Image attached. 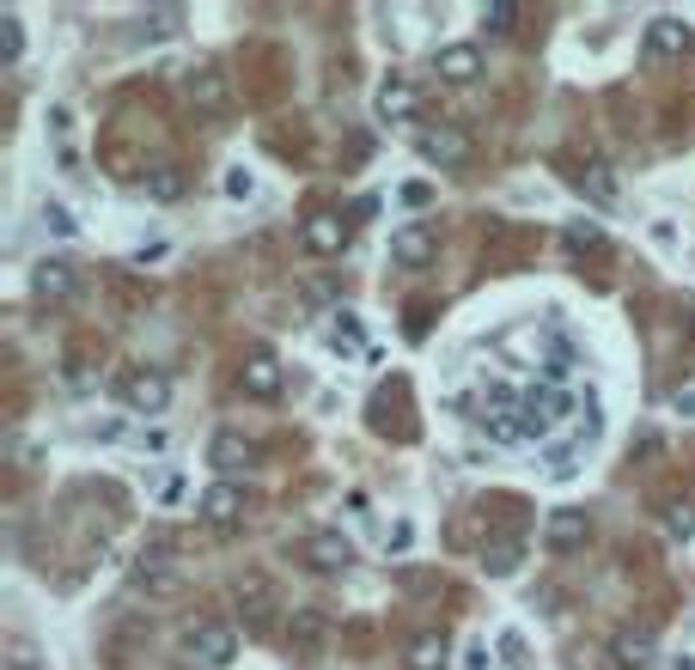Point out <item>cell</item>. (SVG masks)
I'll list each match as a JSON object with an SVG mask.
<instances>
[{
    "label": "cell",
    "mask_w": 695,
    "mask_h": 670,
    "mask_svg": "<svg viewBox=\"0 0 695 670\" xmlns=\"http://www.w3.org/2000/svg\"><path fill=\"white\" fill-rule=\"evenodd\" d=\"M184 652L196 658L202 670H226L238 658V634L226 622H189L184 628Z\"/></svg>",
    "instance_id": "6da1fadb"
},
{
    "label": "cell",
    "mask_w": 695,
    "mask_h": 670,
    "mask_svg": "<svg viewBox=\"0 0 695 670\" xmlns=\"http://www.w3.org/2000/svg\"><path fill=\"white\" fill-rule=\"evenodd\" d=\"M134 592H146V597H177L184 592V567L171 561V549L159 542V549H146L141 561H134Z\"/></svg>",
    "instance_id": "7a4b0ae2"
},
{
    "label": "cell",
    "mask_w": 695,
    "mask_h": 670,
    "mask_svg": "<svg viewBox=\"0 0 695 670\" xmlns=\"http://www.w3.org/2000/svg\"><path fill=\"white\" fill-rule=\"evenodd\" d=\"M415 153L427 158V165H439V172H464V165H470V134L452 129V122H439V129L415 134Z\"/></svg>",
    "instance_id": "3957f363"
},
{
    "label": "cell",
    "mask_w": 695,
    "mask_h": 670,
    "mask_svg": "<svg viewBox=\"0 0 695 670\" xmlns=\"http://www.w3.org/2000/svg\"><path fill=\"white\" fill-rule=\"evenodd\" d=\"M117 396L134 408V415H165L171 378H165V372H153V366H134V372H122V378H117Z\"/></svg>",
    "instance_id": "277c9868"
},
{
    "label": "cell",
    "mask_w": 695,
    "mask_h": 670,
    "mask_svg": "<svg viewBox=\"0 0 695 670\" xmlns=\"http://www.w3.org/2000/svg\"><path fill=\"white\" fill-rule=\"evenodd\" d=\"M300 561L312 567V573H348V567H355V542L341 537V530H312V537L300 542Z\"/></svg>",
    "instance_id": "5b68a950"
},
{
    "label": "cell",
    "mask_w": 695,
    "mask_h": 670,
    "mask_svg": "<svg viewBox=\"0 0 695 670\" xmlns=\"http://www.w3.org/2000/svg\"><path fill=\"white\" fill-rule=\"evenodd\" d=\"M202 525H214V530H238L245 525V487L238 482H214L208 494H202Z\"/></svg>",
    "instance_id": "8992f818"
},
{
    "label": "cell",
    "mask_w": 695,
    "mask_h": 670,
    "mask_svg": "<svg viewBox=\"0 0 695 670\" xmlns=\"http://www.w3.org/2000/svg\"><path fill=\"white\" fill-rule=\"evenodd\" d=\"M238 384H245V396H257V403H275L281 396V360L269 354V348H250L245 366H238Z\"/></svg>",
    "instance_id": "52a82bcc"
},
{
    "label": "cell",
    "mask_w": 695,
    "mask_h": 670,
    "mask_svg": "<svg viewBox=\"0 0 695 670\" xmlns=\"http://www.w3.org/2000/svg\"><path fill=\"white\" fill-rule=\"evenodd\" d=\"M348 232H355V226L341 220V213H312V220L300 226V244L312 250V256H336V250L348 244Z\"/></svg>",
    "instance_id": "ba28073f"
},
{
    "label": "cell",
    "mask_w": 695,
    "mask_h": 670,
    "mask_svg": "<svg viewBox=\"0 0 695 670\" xmlns=\"http://www.w3.org/2000/svg\"><path fill=\"white\" fill-rule=\"evenodd\" d=\"M543 542H550L555 554H574L591 542V518L574 513V506H562V513H550V530H543Z\"/></svg>",
    "instance_id": "9c48e42d"
},
{
    "label": "cell",
    "mask_w": 695,
    "mask_h": 670,
    "mask_svg": "<svg viewBox=\"0 0 695 670\" xmlns=\"http://www.w3.org/2000/svg\"><path fill=\"white\" fill-rule=\"evenodd\" d=\"M74 263H55V256H43L37 268H31V293H37L43 305H62V299H74Z\"/></svg>",
    "instance_id": "30bf717a"
},
{
    "label": "cell",
    "mask_w": 695,
    "mask_h": 670,
    "mask_svg": "<svg viewBox=\"0 0 695 670\" xmlns=\"http://www.w3.org/2000/svg\"><path fill=\"white\" fill-rule=\"evenodd\" d=\"M610 658H617L622 670H647V664L659 658V640H653L647 628H622L617 640H610Z\"/></svg>",
    "instance_id": "8fae6325"
},
{
    "label": "cell",
    "mask_w": 695,
    "mask_h": 670,
    "mask_svg": "<svg viewBox=\"0 0 695 670\" xmlns=\"http://www.w3.org/2000/svg\"><path fill=\"white\" fill-rule=\"evenodd\" d=\"M433 67H439V79H452V86H470V79H482V55H476V43H446Z\"/></svg>",
    "instance_id": "7c38bea8"
},
{
    "label": "cell",
    "mask_w": 695,
    "mask_h": 670,
    "mask_svg": "<svg viewBox=\"0 0 695 670\" xmlns=\"http://www.w3.org/2000/svg\"><path fill=\"white\" fill-rule=\"evenodd\" d=\"M391 263H403V268L433 263V232L427 226H397L391 232Z\"/></svg>",
    "instance_id": "4fadbf2b"
},
{
    "label": "cell",
    "mask_w": 695,
    "mask_h": 670,
    "mask_svg": "<svg viewBox=\"0 0 695 670\" xmlns=\"http://www.w3.org/2000/svg\"><path fill=\"white\" fill-rule=\"evenodd\" d=\"M250 458H257V446H250L245 433H232V427H220V433L208 439V463H214V470H226V475L245 470Z\"/></svg>",
    "instance_id": "5bb4252c"
},
{
    "label": "cell",
    "mask_w": 695,
    "mask_h": 670,
    "mask_svg": "<svg viewBox=\"0 0 695 670\" xmlns=\"http://www.w3.org/2000/svg\"><path fill=\"white\" fill-rule=\"evenodd\" d=\"M415 105H421V98H415V86H409V79H384V86H379V98H372V110H379V122H403V117H415Z\"/></svg>",
    "instance_id": "9a60e30c"
},
{
    "label": "cell",
    "mask_w": 695,
    "mask_h": 670,
    "mask_svg": "<svg viewBox=\"0 0 695 670\" xmlns=\"http://www.w3.org/2000/svg\"><path fill=\"white\" fill-rule=\"evenodd\" d=\"M689 50V25L683 19H653L647 25V55H683Z\"/></svg>",
    "instance_id": "2e32d148"
},
{
    "label": "cell",
    "mask_w": 695,
    "mask_h": 670,
    "mask_svg": "<svg viewBox=\"0 0 695 670\" xmlns=\"http://www.w3.org/2000/svg\"><path fill=\"white\" fill-rule=\"evenodd\" d=\"M141 184H146V196H153V201H177V196H184V172H177V165H171V158H159V165H146V177H141Z\"/></svg>",
    "instance_id": "e0dca14e"
},
{
    "label": "cell",
    "mask_w": 695,
    "mask_h": 670,
    "mask_svg": "<svg viewBox=\"0 0 695 670\" xmlns=\"http://www.w3.org/2000/svg\"><path fill=\"white\" fill-rule=\"evenodd\" d=\"M446 634H415V640H409V670H446Z\"/></svg>",
    "instance_id": "ac0fdd59"
},
{
    "label": "cell",
    "mask_w": 695,
    "mask_h": 670,
    "mask_svg": "<svg viewBox=\"0 0 695 670\" xmlns=\"http://www.w3.org/2000/svg\"><path fill=\"white\" fill-rule=\"evenodd\" d=\"M184 92H189V105H202V110H220V105H226V79L214 74V67H196V74L184 79Z\"/></svg>",
    "instance_id": "d6986e66"
},
{
    "label": "cell",
    "mask_w": 695,
    "mask_h": 670,
    "mask_svg": "<svg viewBox=\"0 0 695 670\" xmlns=\"http://www.w3.org/2000/svg\"><path fill=\"white\" fill-rule=\"evenodd\" d=\"M519 561H525V542H519V537H500V542H488V549H482V567L495 579L519 573Z\"/></svg>",
    "instance_id": "ffe728a7"
},
{
    "label": "cell",
    "mask_w": 695,
    "mask_h": 670,
    "mask_svg": "<svg viewBox=\"0 0 695 670\" xmlns=\"http://www.w3.org/2000/svg\"><path fill=\"white\" fill-rule=\"evenodd\" d=\"M317 640H324V616H317V609H300L293 628H287V646H293V652H312Z\"/></svg>",
    "instance_id": "44dd1931"
},
{
    "label": "cell",
    "mask_w": 695,
    "mask_h": 670,
    "mask_svg": "<svg viewBox=\"0 0 695 670\" xmlns=\"http://www.w3.org/2000/svg\"><path fill=\"white\" fill-rule=\"evenodd\" d=\"M238 597L250 604V622H263V616H269V604H275V592H269V579H245V585H238Z\"/></svg>",
    "instance_id": "7402d4cb"
},
{
    "label": "cell",
    "mask_w": 695,
    "mask_h": 670,
    "mask_svg": "<svg viewBox=\"0 0 695 670\" xmlns=\"http://www.w3.org/2000/svg\"><path fill=\"white\" fill-rule=\"evenodd\" d=\"M562 238H567V250H598L604 244V226L598 220H567Z\"/></svg>",
    "instance_id": "603a6c76"
},
{
    "label": "cell",
    "mask_w": 695,
    "mask_h": 670,
    "mask_svg": "<svg viewBox=\"0 0 695 670\" xmlns=\"http://www.w3.org/2000/svg\"><path fill=\"white\" fill-rule=\"evenodd\" d=\"M665 530L671 537H695V499H671L665 506Z\"/></svg>",
    "instance_id": "cb8c5ba5"
},
{
    "label": "cell",
    "mask_w": 695,
    "mask_h": 670,
    "mask_svg": "<svg viewBox=\"0 0 695 670\" xmlns=\"http://www.w3.org/2000/svg\"><path fill=\"white\" fill-rule=\"evenodd\" d=\"M0 55H7V62H19V55H25V25H19L13 13L0 19Z\"/></svg>",
    "instance_id": "d4e9b609"
},
{
    "label": "cell",
    "mask_w": 695,
    "mask_h": 670,
    "mask_svg": "<svg viewBox=\"0 0 695 670\" xmlns=\"http://www.w3.org/2000/svg\"><path fill=\"white\" fill-rule=\"evenodd\" d=\"M579 184H586V189H591V196H598V201H610V196H617V177H610V172H604V165H598V158H591V165H586V172H579Z\"/></svg>",
    "instance_id": "484cf974"
},
{
    "label": "cell",
    "mask_w": 695,
    "mask_h": 670,
    "mask_svg": "<svg viewBox=\"0 0 695 670\" xmlns=\"http://www.w3.org/2000/svg\"><path fill=\"white\" fill-rule=\"evenodd\" d=\"M512 19H519V7H512V0H495V7H482V25L495 31V37H507Z\"/></svg>",
    "instance_id": "4316f807"
},
{
    "label": "cell",
    "mask_w": 695,
    "mask_h": 670,
    "mask_svg": "<svg viewBox=\"0 0 695 670\" xmlns=\"http://www.w3.org/2000/svg\"><path fill=\"white\" fill-rule=\"evenodd\" d=\"M0 670H43V658L31 652L25 640H13V646H7V652H0Z\"/></svg>",
    "instance_id": "83f0119b"
},
{
    "label": "cell",
    "mask_w": 695,
    "mask_h": 670,
    "mask_svg": "<svg viewBox=\"0 0 695 670\" xmlns=\"http://www.w3.org/2000/svg\"><path fill=\"white\" fill-rule=\"evenodd\" d=\"M43 226H50L55 238H74V213H67L62 201H43Z\"/></svg>",
    "instance_id": "f1b7e54d"
},
{
    "label": "cell",
    "mask_w": 695,
    "mask_h": 670,
    "mask_svg": "<svg viewBox=\"0 0 695 670\" xmlns=\"http://www.w3.org/2000/svg\"><path fill=\"white\" fill-rule=\"evenodd\" d=\"M177 7H159V13H146V31H153V37H171V31H177Z\"/></svg>",
    "instance_id": "f546056e"
},
{
    "label": "cell",
    "mask_w": 695,
    "mask_h": 670,
    "mask_svg": "<svg viewBox=\"0 0 695 670\" xmlns=\"http://www.w3.org/2000/svg\"><path fill=\"white\" fill-rule=\"evenodd\" d=\"M226 196H250V172H232V177H226Z\"/></svg>",
    "instance_id": "4dcf8cb0"
},
{
    "label": "cell",
    "mask_w": 695,
    "mask_h": 670,
    "mask_svg": "<svg viewBox=\"0 0 695 670\" xmlns=\"http://www.w3.org/2000/svg\"><path fill=\"white\" fill-rule=\"evenodd\" d=\"M165 670H202V664H196V658H184V664H165Z\"/></svg>",
    "instance_id": "1f68e13d"
}]
</instances>
